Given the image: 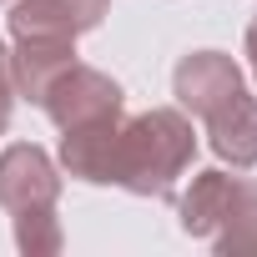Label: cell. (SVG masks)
Returning <instances> with one entry per match:
<instances>
[{
	"instance_id": "30bf717a",
	"label": "cell",
	"mask_w": 257,
	"mask_h": 257,
	"mask_svg": "<svg viewBox=\"0 0 257 257\" xmlns=\"http://www.w3.org/2000/svg\"><path fill=\"white\" fill-rule=\"evenodd\" d=\"M11 222H16V247L26 257H56L66 247V232H61L56 212H31V217H11Z\"/></svg>"
},
{
	"instance_id": "ba28073f",
	"label": "cell",
	"mask_w": 257,
	"mask_h": 257,
	"mask_svg": "<svg viewBox=\"0 0 257 257\" xmlns=\"http://www.w3.org/2000/svg\"><path fill=\"white\" fill-rule=\"evenodd\" d=\"M76 66V41H16L11 51V81H16V96L21 101H46L51 81Z\"/></svg>"
},
{
	"instance_id": "3957f363",
	"label": "cell",
	"mask_w": 257,
	"mask_h": 257,
	"mask_svg": "<svg viewBox=\"0 0 257 257\" xmlns=\"http://www.w3.org/2000/svg\"><path fill=\"white\" fill-rule=\"evenodd\" d=\"M61 202V172L36 142H16L0 152V207L11 217L56 212Z\"/></svg>"
},
{
	"instance_id": "8fae6325",
	"label": "cell",
	"mask_w": 257,
	"mask_h": 257,
	"mask_svg": "<svg viewBox=\"0 0 257 257\" xmlns=\"http://www.w3.org/2000/svg\"><path fill=\"white\" fill-rule=\"evenodd\" d=\"M11 111H16V81H11V51L0 46V137L11 126Z\"/></svg>"
},
{
	"instance_id": "8992f818",
	"label": "cell",
	"mask_w": 257,
	"mask_h": 257,
	"mask_svg": "<svg viewBox=\"0 0 257 257\" xmlns=\"http://www.w3.org/2000/svg\"><path fill=\"white\" fill-rule=\"evenodd\" d=\"M207 121V142L222 162H232L237 172L257 167V96L247 86H237L217 111L202 116Z\"/></svg>"
},
{
	"instance_id": "52a82bcc",
	"label": "cell",
	"mask_w": 257,
	"mask_h": 257,
	"mask_svg": "<svg viewBox=\"0 0 257 257\" xmlns=\"http://www.w3.org/2000/svg\"><path fill=\"white\" fill-rule=\"evenodd\" d=\"M242 182H247V177H227L222 167L197 172L192 187H187L182 202H177V222H182V232H187V237H212V232L227 222V212H232Z\"/></svg>"
},
{
	"instance_id": "6da1fadb",
	"label": "cell",
	"mask_w": 257,
	"mask_h": 257,
	"mask_svg": "<svg viewBox=\"0 0 257 257\" xmlns=\"http://www.w3.org/2000/svg\"><path fill=\"white\" fill-rule=\"evenodd\" d=\"M192 157H197V132L187 111L152 106L142 116H121L111 142V187L132 197H172Z\"/></svg>"
},
{
	"instance_id": "7c38bea8",
	"label": "cell",
	"mask_w": 257,
	"mask_h": 257,
	"mask_svg": "<svg viewBox=\"0 0 257 257\" xmlns=\"http://www.w3.org/2000/svg\"><path fill=\"white\" fill-rule=\"evenodd\" d=\"M247 66H252V81H257V16L247 26Z\"/></svg>"
},
{
	"instance_id": "7a4b0ae2",
	"label": "cell",
	"mask_w": 257,
	"mask_h": 257,
	"mask_svg": "<svg viewBox=\"0 0 257 257\" xmlns=\"http://www.w3.org/2000/svg\"><path fill=\"white\" fill-rule=\"evenodd\" d=\"M46 116L61 126V132H71V126H91V121H106V116H121V106H126V91L106 76V71H96V66H66L56 81H51V91H46Z\"/></svg>"
},
{
	"instance_id": "277c9868",
	"label": "cell",
	"mask_w": 257,
	"mask_h": 257,
	"mask_svg": "<svg viewBox=\"0 0 257 257\" xmlns=\"http://www.w3.org/2000/svg\"><path fill=\"white\" fill-rule=\"evenodd\" d=\"M111 0H16L11 6V41H76L101 26Z\"/></svg>"
},
{
	"instance_id": "9c48e42d",
	"label": "cell",
	"mask_w": 257,
	"mask_h": 257,
	"mask_svg": "<svg viewBox=\"0 0 257 257\" xmlns=\"http://www.w3.org/2000/svg\"><path fill=\"white\" fill-rule=\"evenodd\" d=\"M212 247H217L222 257H232V252H257V182H242V192H237L227 222L212 232Z\"/></svg>"
},
{
	"instance_id": "5b68a950",
	"label": "cell",
	"mask_w": 257,
	"mask_h": 257,
	"mask_svg": "<svg viewBox=\"0 0 257 257\" xmlns=\"http://www.w3.org/2000/svg\"><path fill=\"white\" fill-rule=\"evenodd\" d=\"M237 86H242V66H237L232 56H222V51H192V56H182L177 71H172V96H177L182 111H192V116L217 111Z\"/></svg>"
}]
</instances>
